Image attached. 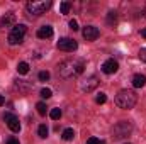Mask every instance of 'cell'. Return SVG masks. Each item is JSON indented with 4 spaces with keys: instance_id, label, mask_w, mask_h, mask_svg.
Here are the masks:
<instances>
[{
    "instance_id": "ba28073f",
    "label": "cell",
    "mask_w": 146,
    "mask_h": 144,
    "mask_svg": "<svg viewBox=\"0 0 146 144\" xmlns=\"http://www.w3.org/2000/svg\"><path fill=\"white\" fill-rule=\"evenodd\" d=\"M99 87V78L97 76H88L87 80H83L82 83H80V88L83 90V92H92V90H95Z\"/></svg>"
},
{
    "instance_id": "ffe728a7",
    "label": "cell",
    "mask_w": 146,
    "mask_h": 144,
    "mask_svg": "<svg viewBox=\"0 0 146 144\" xmlns=\"http://www.w3.org/2000/svg\"><path fill=\"white\" fill-rule=\"evenodd\" d=\"M36 108H37V114H39V115H46V104H44V102H39V104H37L36 105Z\"/></svg>"
},
{
    "instance_id": "4fadbf2b",
    "label": "cell",
    "mask_w": 146,
    "mask_h": 144,
    "mask_svg": "<svg viewBox=\"0 0 146 144\" xmlns=\"http://www.w3.org/2000/svg\"><path fill=\"white\" fill-rule=\"evenodd\" d=\"M51 36H53V27H51V26H42V27L37 29V37H41V39H49Z\"/></svg>"
},
{
    "instance_id": "5b68a950",
    "label": "cell",
    "mask_w": 146,
    "mask_h": 144,
    "mask_svg": "<svg viewBox=\"0 0 146 144\" xmlns=\"http://www.w3.org/2000/svg\"><path fill=\"white\" fill-rule=\"evenodd\" d=\"M26 31H27V27H26L24 24L14 26V27H12V31H10V34H9V44H12V46H15V44H21V42L24 41Z\"/></svg>"
},
{
    "instance_id": "8992f818",
    "label": "cell",
    "mask_w": 146,
    "mask_h": 144,
    "mask_svg": "<svg viewBox=\"0 0 146 144\" xmlns=\"http://www.w3.org/2000/svg\"><path fill=\"white\" fill-rule=\"evenodd\" d=\"M76 48H78V42L75 39H72V37H63V39L58 41V49H61V51L73 53Z\"/></svg>"
},
{
    "instance_id": "52a82bcc",
    "label": "cell",
    "mask_w": 146,
    "mask_h": 144,
    "mask_svg": "<svg viewBox=\"0 0 146 144\" xmlns=\"http://www.w3.org/2000/svg\"><path fill=\"white\" fill-rule=\"evenodd\" d=\"M3 120L7 122V126H9V129H10L12 132H19V131H21V122H19V119H17L14 114H10V112L3 114Z\"/></svg>"
},
{
    "instance_id": "30bf717a",
    "label": "cell",
    "mask_w": 146,
    "mask_h": 144,
    "mask_svg": "<svg viewBox=\"0 0 146 144\" xmlns=\"http://www.w3.org/2000/svg\"><path fill=\"white\" fill-rule=\"evenodd\" d=\"M119 70V63L114 59V58H110L107 61H104V65H102V71L106 73V75H114V73Z\"/></svg>"
},
{
    "instance_id": "f546056e",
    "label": "cell",
    "mask_w": 146,
    "mask_h": 144,
    "mask_svg": "<svg viewBox=\"0 0 146 144\" xmlns=\"http://www.w3.org/2000/svg\"><path fill=\"white\" fill-rule=\"evenodd\" d=\"M141 36H143V37L146 39V29H143V31H141Z\"/></svg>"
},
{
    "instance_id": "83f0119b",
    "label": "cell",
    "mask_w": 146,
    "mask_h": 144,
    "mask_svg": "<svg viewBox=\"0 0 146 144\" xmlns=\"http://www.w3.org/2000/svg\"><path fill=\"white\" fill-rule=\"evenodd\" d=\"M7 144H19V141L15 137H10V139H7Z\"/></svg>"
},
{
    "instance_id": "2e32d148",
    "label": "cell",
    "mask_w": 146,
    "mask_h": 144,
    "mask_svg": "<svg viewBox=\"0 0 146 144\" xmlns=\"http://www.w3.org/2000/svg\"><path fill=\"white\" fill-rule=\"evenodd\" d=\"M73 136H75V132H73V129H70V127H68V129H65V131H63V134H61V137H63L65 141H72Z\"/></svg>"
},
{
    "instance_id": "d4e9b609",
    "label": "cell",
    "mask_w": 146,
    "mask_h": 144,
    "mask_svg": "<svg viewBox=\"0 0 146 144\" xmlns=\"http://www.w3.org/2000/svg\"><path fill=\"white\" fill-rule=\"evenodd\" d=\"M68 26H70V29H72V31H78V22H76L75 19L70 20V24H68Z\"/></svg>"
},
{
    "instance_id": "4316f807",
    "label": "cell",
    "mask_w": 146,
    "mask_h": 144,
    "mask_svg": "<svg viewBox=\"0 0 146 144\" xmlns=\"http://www.w3.org/2000/svg\"><path fill=\"white\" fill-rule=\"evenodd\" d=\"M139 59H141V61H145V63H146V48H143V49L139 51Z\"/></svg>"
},
{
    "instance_id": "9c48e42d",
    "label": "cell",
    "mask_w": 146,
    "mask_h": 144,
    "mask_svg": "<svg viewBox=\"0 0 146 144\" xmlns=\"http://www.w3.org/2000/svg\"><path fill=\"white\" fill-rule=\"evenodd\" d=\"M82 34H83V37H85L87 41H95L97 37L100 36V31H99L95 26H85L83 31H82Z\"/></svg>"
},
{
    "instance_id": "d6986e66",
    "label": "cell",
    "mask_w": 146,
    "mask_h": 144,
    "mask_svg": "<svg viewBox=\"0 0 146 144\" xmlns=\"http://www.w3.org/2000/svg\"><path fill=\"white\" fill-rule=\"evenodd\" d=\"M106 100H107V95H106L104 92L97 93V97H95V102H97V104H100V105H102V104H106Z\"/></svg>"
},
{
    "instance_id": "1f68e13d",
    "label": "cell",
    "mask_w": 146,
    "mask_h": 144,
    "mask_svg": "<svg viewBox=\"0 0 146 144\" xmlns=\"http://www.w3.org/2000/svg\"><path fill=\"white\" fill-rule=\"evenodd\" d=\"M127 144H129V143H127Z\"/></svg>"
},
{
    "instance_id": "8fae6325",
    "label": "cell",
    "mask_w": 146,
    "mask_h": 144,
    "mask_svg": "<svg viewBox=\"0 0 146 144\" xmlns=\"http://www.w3.org/2000/svg\"><path fill=\"white\" fill-rule=\"evenodd\" d=\"M14 24H15V14H14V12L5 14V15L2 17V20H0V26H2V27H10V26H14Z\"/></svg>"
},
{
    "instance_id": "f1b7e54d",
    "label": "cell",
    "mask_w": 146,
    "mask_h": 144,
    "mask_svg": "<svg viewBox=\"0 0 146 144\" xmlns=\"http://www.w3.org/2000/svg\"><path fill=\"white\" fill-rule=\"evenodd\" d=\"M3 104H5V98H3V97H2V95H0V107H2V105H3Z\"/></svg>"
},
{
    "instance_id": "e0dca14e",
    "label": "cell",
    "mask_w": 146,
    "mask_h": 144,
    "mask_svg": "<svg viewBox=\"0 0 146 144\" xmlns=\"http://www.w3.org/2000/svg\"><path fill=\"white\" fill-rule=\"evenodd\" d=\"M63 115V112H61V108H53L51 112H49V117L53 119V120H58L60 117Z\"/></svg>"
},
{
    "instance_id": "277c9868",
    "label": "cell",
    "mask_w": 146,
    "mask_h": 144,
    "mask_svg": "<svg viewBox=\"0 0 146 144\" xmlns=\"http://www.w3.org/2000/svg\"><path fill=\"white\" fill-rule=\"evenodd\" d=\"M131 132H133V124H131V122H126V120H121V122H117V124L112 127V136H114V139H124V137H127Z\"/></svg>"
},
{
    "instance_id": "9a60e30c",
    "label": "cell",
    "mask_w": 146,
    "mask_h": 144,
    "mask_svg": "<svg viewBox=\"0 0 146 144\" xmlns=\"http://www.w3.org/2000/svg\"><path fill=\"white\" fill-rule=\"evenodd\" d=\"M17 71L21 73V75H26V73L29 71V65H27L26 61H21V63L17 65Z\"/></svg>"
},
{
    "instance_id": "44dd1931",
    "label": "cell",
    "mask_w": 146,
    "mask_h": 144,
    "mask_svg": "<svg viewBox=\"0 0 146 144\" xmlns=\"http://www.w3.org/2000/svg\"><path fill=\"white\" fill-rule=\"evenodd\" d=\"M60 12L61 14H68L70 12V3L68 2H61L60 3Z\"/></svg>"
},
{
    "instance_id": "3957f363",
    "label": "cell",
    "mask_w": 146,
    "mask_h": 144,
    "mask_svg": "<svg viewBox=\"0 0 146 144\" xmlns=\"http://www.w3.org/2000/svg\"><path fill=\"white\" fill-rule=\"evenodd\" d=\"M51 7V2L48 0H41V2H27L26 5V10H27V17L29 19H36V17H41L48 9Z\"/></svg>"
},
{
    "instance_id": "ac0fdd59",
    "label": "cell",
    "mask_w": 146,
    "mask_h": 144,
    "mask_svg": "<svg viewBox=\"0 0 146 144\" xmlns=\"http://www.w3.org/2000/svg\"><path fill=\"white\" fill-rule=\"evenodd\" d=\"M48 132H49V131H48L46 124H41V126L37 127V134H39L41 137H46V136H48Z\"/></svg>"
},
{
    "instance_id": "5bb4252c",
    "label": "cell",
    "mask_w": 146,
    "mask_h": 144,
    "mask_svg": "<svg viewBox=\"0 0 146 144\" xmlns=\"http://www.w3.org/2000/svg\"><path fill=\"white\" fill-rule=\"evenodd\" d=\"M146 85V76L145 75H134L133 76V87L134 88H143Z\"/></svg>"
},
{
    "instance_id": "7c38bea8",
    "label": "cell",
    "mask_w": 146,
    "mask_h": 144,
    "mask_svg": "<svg viewBox=\"0 0 146 144\" xmlns=\"http://www.w3.org/2000/svg\"><path fill=\"white\" fill-rule=\"evenodd\" d=\"M15 88H17L19 92H22V93H27V92L33 88V83L27 81V80H17V81H15Z\"/></svg>"
},
{
    "instance_id": "484cf974",
    "label": "cell",
    "mask_w": 146,
    "mask_h": 144,
    "mask_svg": "<svg viewBox=\"0 0 146 144\" xmlns=\"http://www.w3.org/2000/svg\"><path fill=\"white\" fill-rule=\"evenodd\" d=\"M115 19H117L115 12H109V19H107V22H109V24H112V22H115Z\"/></svg>"
},
{
    "instance_id": "6da1fadb",
    "label": "cell",
    "mask_w": 146,
    "mask_h": 144,
    "mask_svg": "<svg viewBox=\"0 0 146 144\" xmlns=\"http://www.w3.org/2000/svg\"><path fill=\"white\" fill-rule=\"evenodd\" d=\"M85 70V61L80 58H70L60 63L58 66V73L61 78H75L78 75H82Z\"/></svg>"
},
{
    "instance_id": "4dcf8cb0",
    "label": "cell",
    "mask_w": 146,
    "mask_h": 144,
    "mask_svg": "<svg viewBox=\"0 0 146 144\" xmlns=\"http://www.w3.org/2000/svg\"><path fill=\"white\" fill-rule=\"evenodd\" d=\"M145 17H146V7H145Z\"/></svg>"
},
{
    "instance_id": "603a6c76",
    "label": "cell",
    "mask_w": 146,
    "mask_h": 144,
    "mask_svg": "<svg viewBox=\"0 0 146 144\" xmlns=\"http://www.w3.org/2000/svg\"><path fill=\"white\" fill-rule=\"evenodd\" d=\"M39 80L41 81H46V80H49V71H39Z\"/></svg>"
},
{
    "instance_id": "cb8c5ba5",
    "label": "cell",
    "mask_w": 146,
    "mask_h": 144,
    "mask_svg": "<svg viewBox=\"0 0 146 144\" xmlns=\"http://www.w3.org/2000/svg\"><path fill=\"white\" fill-rule=\"evenodd\" d=\"M87 144H106V141H100V139H97V137H90Z\"/></svg>"
},
{
    "instance_id": "7402d4cb",
    "label": "cell",
    "mask_w": 146,
    "mask_h": 144,
    "mask_svg": "<svg viewBox=\"0 0 146 144\" xmlns=\"http://www.w3.org/2000/svg\"><path fill=\"white\" fill-rule=\"evenodd\" d=\"M51 95H53V92H51L49 88H42V90H41V97H42V98H49Z\"/></svg>"
},
{
    "instance_id": "7a4b0ae2",
    "label": "cell",
    "mask_w": 146,
    "mask_h": 144,
    "mask_svg": "<svg viewBox=\"0 0 146 144\" xmlns=\"http://www.w3.org/2000/svg\"><path fill=\"white\" fill-rule=\"evenodd\" d=\"M136 102H138V95L133 90H121L115 95V105L119 108L129 110V108H133L136 105Z\"/></svg>"
}]
</instances>
